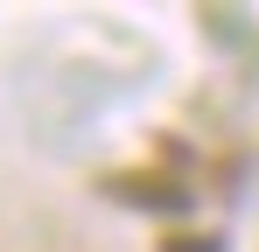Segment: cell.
Masks as SVG:
<instances>
[{
  "label": "cell",
  "mask_w": 259,
  "mask_h": 252,
  "mask_svg": "<svg viewBox=\"0 0 259 252\" xmlns=\"http://www.w3.org/2000/svg\"><path fill=\"white\" fill-rule=\"evenodd\" d=\"M105 196L126 210H154V217H175V210L196 203V189L182 175H161V168H126V175H105Z\"/></svg>",
  "instance_id": "obj_1"
},
{
  "label": "cell",
  "mask_w": 259,
  "mask_h": 252,
  "mask_svg": "<svg viewBox=\"0 0 259 252\" xmlns=\"http://www.w3.org/2000/svg\"><path fill=\"white\" fill-rule=\"evenodd\" d=\"M161 252H224V238H196V231H175V238H161Z\"/></svg>",
  "instance_id": "obj_2"
}]
</instances>
